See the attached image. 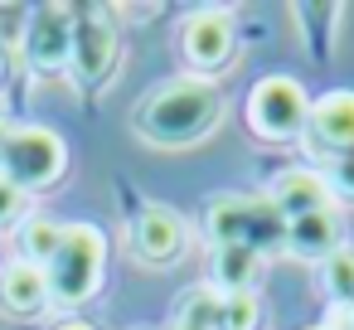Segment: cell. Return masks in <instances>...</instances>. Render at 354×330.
<instances>
[{
    "label": "cell",
    "instance_id": "obj_2",
    "mask_svg": "<svg viewBox=\"0 0 354 330\" xmlns=\"http://www.w3.org/2000/svg\"><path fill=\"white\" fill-rule=\"evenodd\" d=\"M102 257H107V238L93 228V223H68L64 228V243L54 253V262L44 267L49 272V296L59 306H78L97 291L102 282Z\"/></svg>",
    "mask_w": 354,
    "mask_h": 330
},
{
    "label": "cell",
    "instance_id": "obj_19",
    "mask_svg": "<svg viewBox=\"0 0 354 330\" xmlns=\"http://www.w3.org/2000/svg\"><path fill=\"white\" fill-rule=\"evenodd\" d=\"M20 204H25V190H15L6 175H0V223H10L20 214Z\"/></svg>",
    "mask_w": 354,
    "mask_h": 330
},
{
    "label": "cell",
    "instance_id": "obj_22",
    "mask_svg": "<svg viewBox=\"0 0 354 330\" xmlns=\"http://www.w3.org/2000/svg\"><path fill=\"white\" fill-rule=\"evenodd\" d=\"M315 330H325V325H315Z\"/></svg>",
    "mask_w": 354,
    "mask_h": 330
},
{
    "label": "cell",
    "instance_id": "obj_11",
    "mask_svg": "<svg viewBox=\"0 0 354 330\" xmlns=\"http://www.w3.org/2000/svg\"><path fill=\"white\" fill-rule=\"evenodd\" d=\"M49 272L35 267V262H10L6 272H0V306H6L10 315H39L49 306Z\"/></svg>",
    "mask_w": 354,
    "mask_h": 330
},
{
    "label": "cell",
    "instance_id": "obj_8",
    "mask_svg": "<svg viewBox=\"0 0 354 330\" xmlns=\"http://www.w3.org/2000/svg\"><path fill=\"white\" fill-rule=\"evenodd\" d=\"M180 49H185V64H189V68L214 73V68H223L228 54H233V25H228L218 10H204V15H194V20L185 25Z\"/></svg>",
    "mask_w": 354,
    "mask_h": 330
},
{
    "label": "cell",
    "instance_id": "obj_1",
    "mask_svg": "<svg viewBox=\"0 0 354 330\" xmlns=\"http://www.w3.org/2000/svg\"><path fill=\"white\" fill-rule=\"evenodd\" d=\"M218 112H223V102L204 78H180V83H165L151 98H141L131 122H136V136L151 146H189L218 127Z\"/></svg>",
    "mask_w": 354,
    "mask_h": 330
},
{
    "label": "cell",
    "instance_id": "obj_18",
    "mask_svg": "<svg viewBox=\"0 0 354 330\" xmlns=\"http://www.w3.org/2000/svg\"><path fill=\"white\" fill-rule=\"evenodd\" d=\"M325 185H330L339 199H354V151H344V156H335V161H330Z\"/></svg>",
    "mask_w": 354,
    "mask_h": 330
},
{
    "label": "cell",
    "instance_id": "obj_4",
    "mask_svg": "<svg viewBox=\"0 0 354 330\" xmlns=\"http://www.w3.org/2000/svg\"><path fill=\"white\" fill-rule=\"evenodd\" d=\"M64 141L49 131V127H20L10 131V146H6V161H0V170H6V180L15 190H44L64 175Z\"/></svg>",
    "mask_w": 354,
    "mask_h": 330
},
{
    "label": "cell",
    "instance_id": "obj_14",
    "mask_svg": "<svg viewBox=\"0 0 354 330\" xmlns=\"http://www.w3.org/2000/svg\"><path fill=\"white\" fill-rule=\"evenodd\" d=\"M59 243H64V223H54V219H30V223L20 228L25 262H35V267H49L54 253H59Z\"/></svg>",
    "mask_w": 354,
    "mask_h": 330
},
{
    "label": "cell",
    "instance_id": "obj_12",
    "mask_svg": "<svg viewBox=\"0 0 354 330\" xmlns=\"http://www.w3.org/2000/svg\"><path fill=\"white\" fill-rule=\"evenodd\" d=\"M267 199H272L277 214L291 223V219H301V214L330 209V185H325V175H315V170H286V175L272 185Z\"/></svg>",
    "mask_w": 354,
    "mask_h": 330
},
{
    "label": "cell",
    "instance_id": "obj_15",
    "mask_svg": "<svg viewBox=\"0 0 354 330\" xmlns=\"http://www.w3.org/2000/svg\"><path fill=\"white\" fill-rule=\"evenodd\" d=\"M252 262H257V253H252V248L228 243V248H218V253H214V277H218L228 291H248V286H252Z\"/></svg>",
    "mask_w": 354,
    "mask_h": 330
},
{
    "label": "cell",
    "instance_id": "obj_20",
    "mask_svg": "<svg viewBox=\"0 0 354 330\" xmlns=\"http://www.w3.org/2000/svg\"><path fill=\"white\" fill-rule=\"evenodd\" d=\"M64 330H88V325H64Z\"/></svg>",
    "mask_w": 354,
    "mask_h": 330
},
{
    "label": "cell",
    "instance_id": "obj_6",
    "mask_svg": "<svg viewBox=\"0 0 354 330\" xmlns=\"http://www.w3.org/2000/svg\"><path fill=\"white\" fill-rule=\"evenodd\" d=\"M112 59H117V35H112V25H107V10H83V15H73V54H68V64L78 68V78L97 83V78L112 68Z\"/></svg>",
    "mask_w": 354,
    "mask_h": 330
},
{
    "label": "cell",
    "instance_id": "obj_7",
    "mask_svg": "<svg viewBox=\"0 0 354 330\" xmlns=\"http://www.w3.org/2000/svg\"><path fill=\"white\" fill-rule=\"evenodd\" d=\"M25 44H30L35 68H64L73 54V10H64V6L35 10L25 25Z\"/></svg>",
    "mask_w": 354,
    "mask_h": 330
},
{
    "label": "cell",
    "instance_id": "obj_21",
    "mask_svg": "<svg viewBox=\"0 0 354 330\" xmlns=\"http://www.w3.org/2000/svg\"><path fill=\"white\" fill-rule=\"evenodd\" d=\"M0 78H6V59H0Z\"/></svg>",
    "mask_w": 354,
    "mask_h": 330
},
{
    "label": "cell",
    "instance_id": "obj_3",
    "mask_svg": "<svg viewBox=\"0 0 354 330\" xmlns=\"http://www.w3.org/2000/svg\"><path fill=\"white\" fill-rule=\"evenodd\" d=\"M209 233L218 248L243 243V248H277L286 243V219L277 214L272 199H218L209 209Z\"/></svg>",
    "mask_w": 354,
    "mask_h": 330
},
{
    "label": "cell",
    "instance_id": "obj_16",
    "mask_svg": "<svg viewBox=\"0 0 354 330\" xmlns=\"http://www.w3.org/2000/svg\"><path fill=\"white\" fill-rule=\"evenodd\" d=\"M325 291L339 306H354V248H335L325 257Z\"/></svg>",
    "mask_w": 354,
    "mask_h": 330
},
{
    "label": "cell",
    "instance_id": "obj_10",
    "mask_svg": "<svg viewBox=\"0 0 354 330\" xmlns=\"http://www.w3.org/2000/svg\"><path fill=\"white\" fill-rule=\"evenodd\" d=\"M131 248H136L141 262L165 267V262H175V257L185 253V223H180L170 209H146V214L136 219V228H131Z\"/></svg>",
    "mask_w": 354,
    "mask_h": 330
},
{
    "label": "cell",
    "instance_id": "obj_5",
    "mask_svg": "<svg viewBox=\"0 0 354 330\" xmlns=\"http://www.w3.org/2000/svg\"><path fill=\"white\" fill-rule=\"evenodd\" d=\"M306 122H310V102H306L301 83H291V78H262L248 93V127L262 141H286V136L306 131Z\"/></svg>",
    "mask_w": 354,
    "mask_h": 330
},
{
    "label": "cell",
    "instance_id": "obj_9",
    "mask_svg": "<svg viewBox=\"0 0 354 330\" xmlns=\"http://www.w3.org/2000/svg\"><path fill=\"white\" fill-rule=\"evenodd\" d=\"M310 136L315 146H325L330 156H344L354 151V93L339 88V93H325L320 102H310Z\"/></svg>",
    "mask_w": 354,
    "mask_h": 330
},
{
    "label": "cell",
    "instance_id": "obj_17",
    "mask_svg": "<svg viewBox=\"0 0 354 330\" xmlns=\"http://www.w3.org/2000/svg\"><path fill=\"white\" fill-rule=\"evenodd\" d=\"M257 325V306L248 291H228L218 301V330H252Z\"/></svg>",
    "mask_w": 354,
    "mask_h": 330
},
{
    "label": "cell",
    "instance_id": "obj_13",
    "mask_svg": "<svg viewBox=\"0 0 354 330\" xmlns=\"http://www.w3.org/2000/svg\"><path fill=\"white\" fill-rule=\"evenodd\" d=\"M286 248L296 253V257H330L335 248H344V238H339V214L335 209H315V214H301V219H291L286 223Z\"/></svg>",
    "mask_w": 354,
    "mask_h": 330
}]
</instances>
